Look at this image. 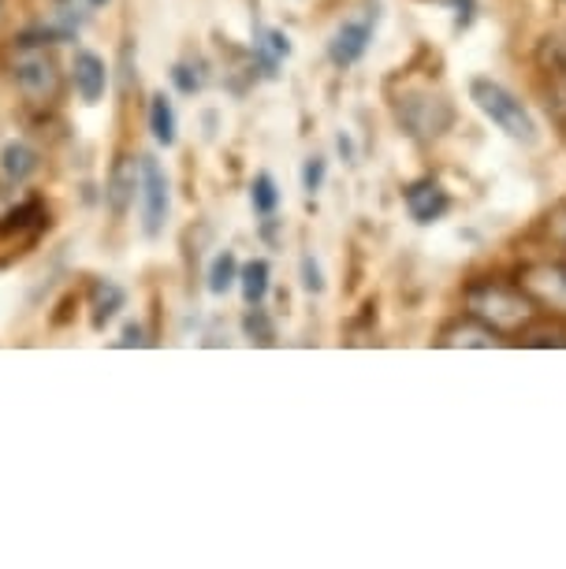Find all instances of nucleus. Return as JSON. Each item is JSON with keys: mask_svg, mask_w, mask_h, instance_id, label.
Returning a JSON list of instances; mask_svg holds the SVG:
<instances>
[{"mask_svg": "<svg viewBox=\"0 0 566 569\" xmlns=\"http://www.w3.org/2000/svg\"><path fill=\"white\" fill-rule=\"evenodd\" d=\"M563 134H566V120H563Z\"/></svg>", "mask_w": 566, "mask_h": 569, "instance_id": "obj_28", "label": "nucleus"}, {"mask_svg": "<svg viewBox=\"0 0 566 569\" xmlns=\"http://www.w3.org/2000/svg\"><path fill=\"white\" fill-rule=\"evenodd\" d=\"M258 52H261V60H265V68H272L280 63L287 52H291V41H287V34H280V30H261V41H258Z\"/></svg>", "mask_w": 566, "mask_h": 569, "instance_id": "obj_19", "label": "nucleus"}, {"mask_svg": "<svg viewBox=\"0 0 566 569\" xmlns=\"http://www.w3.org/2000/svg\"><path fill=\"white\" fill-rule=\"evenodd\" d=\"M302 287H306V291L309 295H320V291H325V279H320V268L314 264V257H302Z\"/></svg>", "mask_w": 566, "mask_h": 569, "instance_id": "obj_24", "label": "nucleus"}, {"mask_svg": "<svg viewBox=\"0 0 566 569\" xmlns=\"http://www.w3.org/2000/svg\"><path fill=\"white\" fill-rule=\"evenodd\" d=\"M395 120L407 131L414 142L429 146L440 142V138L455 127V104L444 98V93H429V90H410L395 101Z\"/></svg>", "mask_w": 566, "mask_h": 569, "instance_id": "obj_4", "label": "nucleus"}, {"mask_svg": "<svg viewBox=\"0 0 566 569\" xmlns=\"http://www.w3.org/2000/svg\"><path fill=\"white\" fill-rule=\"evenodd\" d=\"M123 306V291L112 283H98L93 287V328H105L116 317V309Z\"/></svg>", "mask_w": 566, "mask_h": 569, "instance_id": "obj_17", "label": "nucleus"}, {"mask_svg": "<svg viewBox=\"0 0 566 569\" xmlns=\"http://www.w3.org/2000/svg\"><path fill=\"white\" fill-rule=\"evenodd\" d=\"M373 41V19H355V23H344L336 30V38L328 41V60L336 63V68H350V63H358L366 57Z\"/></svg>", "mask_w": 566, "mask_h": 569, "instance_id": "obj_9", "label": "nucleus"}, {"mask_svg": "<svg viewBox=\"0 0 566 569\" xmlns=\"http://www.w3.org/2000/svg\"><path fill=\"white\" fill-rule=\"evenodd\" d=\"M403 201H407V212L418 223H436L451 212V194H447L444 182L433 176L410 182V187L403 190Z\"/></svg>", "mask_w": 566, "mask_h": 569, "instance_id": "obj_8", "label": "nucleus"}, {"mask_svg": "<svg viewBox=\"0 0 566 569\" xmlns=\"http://www.w3.org/2000/svg\"><path fill=\"white\" fill-rule=\"evenodd\" d=\"M469 101H474L477 109L485 112V120H493L507 138H515L522 146L537 142V120H533V112L526 109V101H522L518 93H510L504 82L477 74V79L469 82Z\"/></svg>", "mask_w": 566, "mask_h": 569, "instance_id": "obj_3", "label": "nucleus"}, {"mask_svg": "<svg viewBox=\"0 0 566 569\" xmlns=\"http://www.w3.org/2000/svg\"><path fill=\"white\" fill-rule=\"evenodd\" d=\"M71 79H75V90H79V98L93 104L105 98V86H109V68H105V60L98 52H75V63H71Z\"/></svg>", "mask_w": 566, "mask_h": 569, "instance_id": "obj_10", "label": "nucleus"}, {"mask_svg": "<svg viewBox=\"0 0 566 569\" xmlns=\"http://www.w3.org/2000/svg\"><path fill=\"white\" fill-rule=\"evenodd\" d=\"M269 261H250L239 268V287H242V298L247 306H261L265 295H269Z\"/></svg>", "mask_w": 566, "mask_h": 569, "instance_id": "obj_15", "label": "nucleus"}, {"mask_svg": "<svg viewBox=\"0 0 566 569\" xmlns=\"http://www.w3.org/2000/svg\"><path fill=\"white\" fill-rule=\"evenodd\" d=\"M90 4H93V8H101V4H109V0H90Z\"/></svg>", "mask_w": 566, "mask_h": 569, "instance_id": "obj_27", "label": "nucleus"}, {"mask_svg": "<svg viewBox=\"0 0 566 569\" xmlns=\"http://www.w3.org/2000/svg\"><path fill=\"white\" fill-rule=\"evenodd\" d=\"M463 306L469 317L485 320L499 336H518L537 317V306L518 291V283H504V279H474V283H466Z\"/></svg>", "mask_w": 566, "mask_h": 569, "instance_id": "obj_1", "label": "nucleus"}, {"mask_svg": "<svg viewBox=\"0 0 566 569\" xmlns=\"http://www.w3.org/2000/svg\"><path fill=\"white\" fill-rule=\"evenodd\" d=\"M518 347L529 350H566V325L559 320H537L533 317L526 328L518 331Z\"/></svg>", "mask_w": 566, "mask_h": 569, "instance_id": "obj_11", "label": "nucleus"}, {"mask_svg": "<svg viewBox=\"0 0 566 569\" xmlns=\"http://www.w3.org/2000/svg\"><path fill=\"white\" fill-rule=\"evenodd\" d=\"M518 291L544 313L566 320V261H533L522 264Z\"/></svg>", "mask_w": 566, "mask_h": 569, "instance_id": "obj_5", "label": "nucleus"}, {"mask_svg": "<svg viewBox=\"0 0 566 569\" xmlns=\"http://www.w3.org/2000/svg\"><path fill=\"white\" fill-rule=\"evenodd\" d=\"M172 79H176V86H179L183 93L201 90V79H198V74H190V68H183V63H176V68H172Z\"/></svg>", "mask_w": 566, "mask_h": 569, "instance_id": "obj_25", "label": "nucleus"}, {"mask_svg": "<svg viewBox=\"0 0 566 569\" xmlns=\"http://www.w3.org/2000/svg\"><path fill=\"white\" fill-rule=\"evenodd\" d=\"M507 336H499L496 328H488L485 320H477V317H455V320H447V325L436 331V339H433V347H440V350H496V347H504Z\"/></svg>", "mask_w": 566, "mask_h": 569, "instance_id": "obj_7", "label": "nucleus"}, {"mask_svg": "<svg viewBox=\"0 0 566 569\" xmlns=\"http://www.w3.org/2000/svg\"><path fill=\"white\" fill-rule=\"evenodd\" d=\"M142 328H138V325H131V328H127L123 331V339H120V347H142Z\"/></svg>", "mask_w": 566, "mask_h": 569, "instance_id": "obj_26", "label": "nucleus"}, {"mask_svg": "<svg viewBox=\"0 0 566 569\" xmlns=\"http://www.w3.org/2000/svg\"><path fill=\"white\" fill-rule=\"evenodd\" d=\"M0 171L12 182H27L38 171V153L23 142H8L4 153H0Z\"/></svg>", "mask_w": 566, "mask_h": 569, "instance_id": "obj_13", "label": "nucleus"}, {"mask_svg": "<svg viewBox=\"0 0 566 569\" xmlns=\"http://www.w3.org/2000/svg\"><path fill=\"white\" fill-rule=\"evenodd\" d=\"M149 131H153L160 146H176V109L165 93H157V98L149 101Z\"/></svg>", "mask_w": 566, "mask_h": 569, "instance_id": "obj_14", "label": "nucleus"}, {"mask_svg": "<svg viewBox=\"0 0 566 569\" xmlns=\"http://www.w3.org/2000/svg\"><path fill=\"white\" fill-rule=\"evenodd\" d=\"M235 283H239V261H235L231 250H224L217 261L209 264V291L212 295H228Z\"/></svg>", "mask_w": 566, "mask_h": 569, "instance_id": "obj_16", "label": "nucleus"}, {"mask_svg": "<svg viewBox=\"0 0 566 569\" xmlns=\"http://www.w3.org/2000/svg\"><path fill=\"white\" fill-rule=\"evenodd\" d=\"M135 164L127 157L116 160V168H112V176H109V206L116 217H123L127 206H131V198H135Z\"/></svg>", "mask_w": 566, "mask_h": 569, "instance_id": "obj_12", "label": "nucleus"}, {"mask_svg": "<svg viewBox=\"0 0 566 569\" xmlns=\"http://www.w3.org/2000/svg\"><path fill=\"white\" fill-rule=\"evenodd\" d=\"M242 331H247L254 342H261V347H272V339H276L269 317H265V309H258V306H250L247 320H242Z\"/></svg>", "mask_w": 566, "mask_h": 569, "instance_id": "obj_21", "label": "nucleus"}, {"mask_svg": "<svg viewBox=\"0 0 566 569\" xmlns=\"http://www.w3.org/2000/svg\"><path fill=\"white\" fill-rule=\"evenodd\" d=\"M46 46H57L49 30H27L12 46V82L30 104H49L60 93L57 60Z\"/></svg>", "mask_w": 566, "mask_h": 569, "instance_id": "obj_2", "label": "nucleus"}, {"mask_svg": "<svg viewBox=\"0 0 566 569\" xmlns=\"http://www.w3.org/2000/svg\"><path fill=\"white\" fill-rule=\"evenodd\" d=\"M537 63L544 71H563L566 68V34H552L537 46Z\"/></svg>", "mask_w": 566, "mask_h": 569, "instance_id": "obj_20", "label": "nucleus"}, {"mask_svg": "<svg viewBox=\"0 0 566 569\" xmlns=\"http://www.w3.org/2000/svg\"><path fill=\"white\" fill-rule=\"evenodd\" d=\"M320 182H325V157H309L306 168H302V187L309 190V194H317Z\"/></svg>", "mask_w": 566, "mask_h": 569, "instance_id": "obj_23", "label": "nucleus"}, {"mask_svg": "<svg viewBox=\"0 0 566 569\" xmlns=\"http://www.w3.org/2000/svg\"><path fill=\"white\" fill-rule=\"evenodd\" d=\"M250 206L254 212H261V217H272L276 206H280V190H276V182L269 171H261L258 179H254V187H250Z\"/></svg>", "mask_w": 566, "mask_h": 569, "instance_id": "obj_18", "label": "nucleus"}, {"mask_svg": "<svg viewBox=\"0 0 566 569\" xmlns=\"http://www.w3.org/2000/svg\"><path fill=\"white\" fill-rule=\"evenodd\" d=\"M138 187H142V228L146 234H160L168 220V201H172V194H168L165 168L153 157L138 160Z\"/></svg>", "mask_w": 566, "mask_h": 569, "instance_id": "obj_6", "label": "nucleus"}, {"mask_svg": "<svg viewBox=\"0 0 566 569\" xmlns=\"http://www.w3.org/2000/svg\"><path fill=\"white\" fill-rule=\"evenodd\" d=\"M540 231L548 234L555 246H563V250H566V201H555V206L544 212Z\"/></svg>", "mask_w": 566, "mask_h": 569, "instance_id": "obj_22", "label": "nucleus"}]
</instances>
